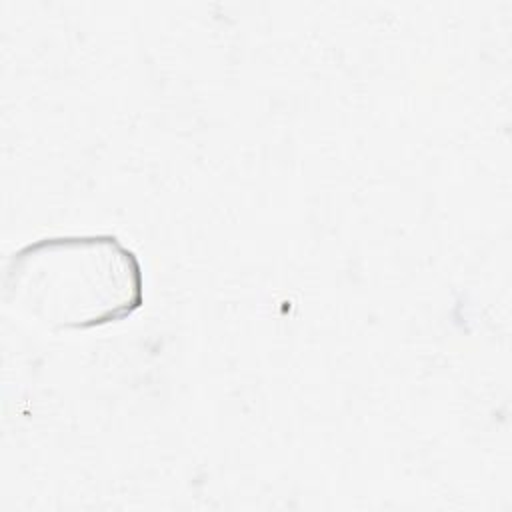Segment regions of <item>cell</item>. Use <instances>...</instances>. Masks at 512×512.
Here are the masks:
<instances>
[{
  "instance_id": "cell-1",
  "label": "cell",
  "mask_w": 512,
  "mask_h": 512,
  "mask_svg": "<svg viewBox=\"0 0 512 512\" xmlns=\"http://www.w3.org/2000/svg\"><path fill=\"white\" fill-rule=\"evenodd\" d=\"M2 296L52 332L88 330L144 304V268L114 234L46 236L10 256Z\"/></svg>"
}]
</instances>
